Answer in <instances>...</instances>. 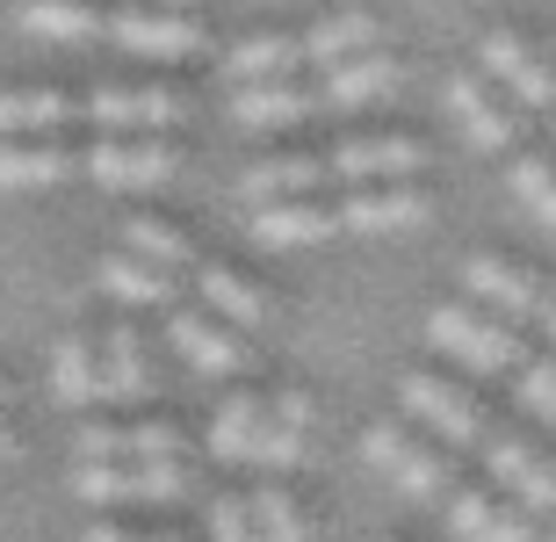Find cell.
<instances>
[{
  "instance_id": "obj_34",
  "label": "cell",
  "mask_w": 556,
  "mask_h": 542,
  "mask_svg": "<svg viewBox=\"0 0 556 542\" xmlns=\"http://www.w3.org/2000/svg\"><path fill=\"white\" fill-rule=\"evenodd\" d=\"M514 376H520V405L556 427V362H520Z\"/></svg>"
},
{
  "instance_id": "obj_33",
  "label": "cell",
  "mask_w": 556,
  "mask_h": 542,
  "mask_svg": "<svg viewBox=\"0 0 556 542\" xmlns=\"http://www.w3.org/2000/svg\"><path fill=\"white\" fill-rule=\"evenodd\" d=\"M296 456H304V434H296V427H275V419H261V434H253V456H247V463H261V470H289Z\"/></svg>"
},
{
  "instance_id": "obj_27",
  "label": "cell",
  "mask_w": 556,
  "mask_h": 542,
  "mask_svg": "<svg viewBox=\"0 0 556 542\" xmlns=\"http://www.w3.org/2000/svg\"><path fill=\"white\" fill-rule=\"evenodd\" d=\"M289 65H304V59H296V37H275V29H268V37L239 43V51L225 59V73H231V80H282Z\"/></svg>"
},
{
  "instance_id": "obj_42",
  "label": "cell",
  "mask_w": 556,
  "mask_h": 542,
  "mask_svg": "<svg viewBox=\"0 0 556 542\" xmlns=\"http://www.w3.org/2000/svg\"><path fill=\"white\" fill-rule=\"evenodd\" d=\"M8 456H15V434H8V427H0V463H8Z\"/></svg>"
},
{
  "instance_id": "obj_2",
  "label": "cell",
  "mask_w": 556,
  "mask_h": 542,
  "mask_svg": "<svg viewBox=\"0 0 556 542\" xmlns=\"http://www.w3.org/2000/svg\"><path fill=\"white\" fill-rule=\"evenodd\" d=\"M73 492L94 506H166V500H188V470L181 456H160V463H73Z\"/></svg>"
},
{
  "instance_id": "obj_30",
  "label": "cell",
  "mask_w": 556,
  "mask_h": 542,
  "mask_svg": "<svg viewBox=\"0 0 556 542\" xmlns=\"http://www.w3.org/2000/svg\"><path fill=\"white\" fill-rule=\"evenodd\" d=\"M463 130H470L477 152H514L520 146V116H514V109H498L492 94H484L477 109H463Z\"/></svg>"
},
{
  "instance_id": "obj_35",
  "label": "cell",
  "mask_w": 556,
  "mask_h": 542,
  "mask_svg": "<svg viewBox=\"0 0 556 542\" xmlns=\"http://www.w3.org/2000/svg\"><path fill=\"white\" fill-rule=\"evenodd\" d=\"M492 492H477V484H463V492H455V500H448V528H455V535H463V542H470L477 535V528H484V514H492Z\"/></svg>"
},
{
  "instance_id": "obj_39",
  "label": "cell",
  "mask_w": 556,
  "mask_h": 542,
  "mask_svg": "<svg viewBox=\"0 0 556 542\" xmlns=\"http://www.w3.org/2000/svg\"><path fill=\"white\" fill-rule=\"evenodd\" d=\"M268 419H275V427H296V434H304V427H311V398H304V391H275Z\"/></svg>"
},
{
  "instance_id": "obj_17",
  "label": "cell",
  "mask_w": 556,
  "mask_h": 542,
  "mask_svg": "<svg viewBox=\"0 0 556 542\" xmlns=\"http://www.w3.org/2000/svg\"><path fill=\"white\" fill-rule=\"evenodd\" d=\"M195 290H203V304L225 318V326H247V333H261V326L275 318L268 297L253 290L247 275H231V268H195Z\"/></svg>"
},
{
  "instance_id": "obj_20",
  "label": "cell",
  "mask_w": 556,
  "mask_h": 542,
  "mask_svg": "<svg viewBox=\"0 0 556 542\" xmlns=\"http://www.w3.org/2000/svg\"><path fill=\"white\" fill-rule=\"evenodd\" d=\"M261 419H268V398L261 391H231L225 405H217V419H210V456L217 463H247Z\"/></svg>"
},
{
  "instance_id": "obj_36",
  "label": "cell",
  "mask_w": 556,
  "mask_h": 542,
  "mask_svg": "<svg viewBox=\"0 0 556 542\" xmlns=\"http://www.w3.org/2000/svg\"><path fill=\"white\" fill-rule=\"evenodd\" d=\"M210 542H253L247 500H231V492H217V506H210Z\"/></svg>"
},
{
  "instance_id": "obj_37",
  "label": "cell",
  "mask_w": 556,
  "mask_h": 542,
  "mask_svg": "<svg viewBox=\"0 0 556 542\" xmlns=\"http://www.w3.org/2000/svg\"><path fill=\"white\" fill-rule=\"evenodd\" d=\"M116 441H124V427L87 419V427H73V456H80V463H109V456H116Z\"/></svg>"
},
{
  "instance_id": "obj_1",
  "label": "cell",
  "mask_w": 556,
  "mask_h": 542,
  "mask_svg": "<svg viewBox=\"0 0 556 542\" xmlns=\"http://www.w3.org/2000/svg\"><path fill=\"white\" fill-rule=\"evenodd\" d=\"M427 340L441 348V355H455L470 376H514L520 362H528V348H520L514 326H506L498 312H470V304H441V312L427 318Z\"/></svg>"
},
{
  "instance_id": "obj_19",
  "label": "cell",
  "mask_w": 556,
  "mask_h": 542,
  "mask_svg": "<svg viewBox=\"0 0 556 542\" xmlns=\"http://www.w3.org/2000/svg\"><path fill=\"white\" fill-rule=\"evenodd\" d=\"M354 51H376V15H362V8L311 22L304 37H296V59L304 65H332V59H354Z\"/></svg>"
},
{
  "instance_id": "obj_16",
  "label": "cell",
  "mask_w": 556,
  "mask_h": 542,
  "mask_svg": "<svg viewBox=\"0 0 556 542\" xmlns=\"http://www.w3.org/2000/svg\"><path fill=\"white\" fill-rule=\"evenodd\" d=\"M166 333H174V348H181L188 369H203V376H239V369H247V348H239L231 333H217L203 312H174V318H166Z\"/></svg>"
},
{
  "instance_id": "obj_26",
  "label": "cell",
  "mask_w": 556,
  "mask_h": 542,
  "mask_svg": "<svg viewBox=\"0 0 556 542\" xmlns=\"http://www.w3.org/2000/svg\"><path fill=\"white\" fill-rule=\"evenodd\" d=\"M80 167L73 152L59 146H0V188H51Z\"/></svg>"
},
{
  "instance_id": "obj_22",
  "label": "cell",
  "mask_w": 556,
  "mask_h": 542,
  "mask_svg": "<svg viewBox=\"0 0 556 542\" xmlns=\"http://www.w3.org/2000/svg\"><path fill=\"white\" fill-rule=\"evenodd\" d=\"M102 398H116V405H138L144 398V348L130 326H109L102 333Z\"/></svg>"
},
{
  "instance_id": "obj_9",
  "label": "cell",
  "mask_w": 556,
  "mask_h": 542,
  "mask_svg": "<svg viewBox=\"0 0 556 542\" xmlns=\"http://www.w3.org/2000/svg\"><path fill=\"white\" fill-rule=\"evenodd\" d=\"M80 116L102 130H160L181 116V94H166V87H94Z\"/></svg>"
},
{
  "instance_id": "obj_14",
  "label": "cell",
  "mask_w": 556,
  "mask_h": 542,
  "mask_svg": "<svg viewBox=\"0 0 556 542\" xmlns=\"http://www.w3.org/2000/svg\"><path fill=\"white\" fill-rule=\"evenodd\" d=\"M332 231H340V217H332L326 203H311V196H282V203L253 210V239H261V247H318Z\"/></svg>"
},
{
  "instance_id": "obj_6",
  "label": "cell",
  "mask_w": 556,
  "mask_h": 542,
  "mask_svg": "<svg viewBox=\"0 0 556 542\" xmlns=\"http://www.w3.org/2000/svg\"><path fill=\"white\" fill-rule=\"evenodd\" d=\"M80 167L102 188H160L174 181V152L160 138H102V146H87Z\"/></svg>"
},
{
  "instance_id": "obj_43",
  "label": "cell",
  "mask_w": 556,
  "mask_h": 542,
  "mask_svg": "<svg viewBox=\"0 0 556 542\" xmlns=\"http://www.w3.org/2000/svg\"><path fill=\"white\" fill-rule=\"evenodd\" d=\"M138 8H188V0H138Z\"/></svg>"
},
{
  "instance_id": "obj_18",
  "label": "cell",
  "mask_w": 556,
  "mask_h": 542,
  "mask_svg": "<svg viewBox=\"0 0 556 542\" xmlns=\"http://www.w3.org/2000/svg\"><path fill=\"white\" fill-rule=\"evenodd\" d=\"M51 398L59 405H102V355L87 333H65L51 348Z\"/></svg>"
},
{
  "instance_id": "obj_38",
  "label": "cell",
  "mask_w": 556,
  "mask_h": 542,
  "mask_svg": "<svg viewBox=\"0 0 556 542\" xmlns=\"http://www.w3.org/2000/svg\"><path fill=\"white\" fill-rule=\"evenodd\" d=\"M470 542H535V528L520 521V514H506V506H492V514H484V528H477Z\"/></svg>"
},
{
  "instance_id": "obj_23",
  "label": "cell",
  "mask_w": 556,
  "mask_h": 542,
  "mask_svg": "<svg viewBox=\"0 0 556 542\" xmlns=\"http://www.w3.org/2000/svg\"><path fill=\"white\" fill-rule=\"evenodd\" d=\"M80 116L73 94H51V87H15V94H0V130H59Z\"/></svg>"
},
{
  "instance_id": "obj_11",
  "label": "cell",
  "mask_w": 556,
  "mask_h": 542,
  "mask_svg": "<svg viewBox=\"0 0 556 542\" xmlns=\"http://www.w3.org/2000/svg\"><path fill=\"white\" fill-rule=\"evenodd\" d=\"M340 217V231H419L433 217V203L419 196V188H354L348 203L332 210Z\"/></svg>"
},
{
  "instance_id": "obj_8",
  "label": "cell",
  "mask_w": 556,
  "mask_h": 542,
  "mask_svg": "<svg viewBox=\"0 0 556 542\" xmlns=\"http://www.w3.org/2000/svg\"><path fill=\"white\" fill-rule=\"evenodd\" d=\"M484 73H492L506 94H520V109H556V73L514 37V29H492V37H484Z\"/></svg>"
},
{
  "instance_id": "obj_5",
  "label": "cell",
  "mask_w": 556,
  "mask_h": 542,
  "mask_svg": "<svg viewBox=\"0 0 556 542\" xmlns=\"http://www.w3.org/2000/svg\"><path fill=\"white\" fill-rule=\"evenodd\" d=\"M102 37H116L138 59H195L203 51V29L166 8H116V15H102Z\"/></svg>"
},
{
  "instance_id": "obj_24",
  "label": "cell",
  "mask_w": 556,
  "mask_h": 542,
  "mask_svg": "<svg viewBox=\"0 0 556 542\" xmlns=\"http://www.w3.org/2000/svg\"><path fill=\"white\" fill-rule=\"evenodd\" d=\"M253 203H282V196H311V188H326V160L311 152V160H268V167H247L239 181Z\"/></svg>"
},
{
  "instance_id": "obj_32",
  "label": "cell",
  "mask_w": 556,
  "mask_h": 542,
  "mask_svg": "<svg viewBox=\"0 0 556 542\" xmlns=\"http://www.w3.org/2000/svg\"><path fill=\"white\" fill-rule=\"evenodd\" d=\"M116 456H130V463L181 456V434H174L166 419H138V427H124V441H116Z\"/></svg>"
},
{
  "instance_id": "obj_40",
  "label": "cell",
  "mask_w": 556,
  "mask_h": 542,
  "mask_svg": "<svg viewBox=\"0 0 556 542\" xmlns=\"http://www.w3.org/2000/svg\"><path fill=\"white\" fill-rule=\"evenodd\" d=\"M80 542H181V535H130V528H109V521H94Z\"/></svg>"
},
{
  "instance_id": "obj_7",
  "label": "cell",
  "mask_w": 556,
  "mask_h": 542,
  "mask_svg": "<svg viewBox=\"0 0 556 542\" xmlns=\"http://www.w3.org/2000/svg\"><path fill=\"white\" fill-rule=\"evenodd\" d=\"M318 160H326V181H405V174L427 167V152L413 138H348Z\"/></svg>"
},
{
  "instance_id": "obj_31",
  "label": "cell",
  "mask_w": 556,
  "mask_h": 542,
  "mask_svg": "<svg viewBox=\"0 0 556 542\" xmlns=\"http://www.w3.org/2000/svg\"><path fill=\"white\" fill-rule=\"evenodd\" d=\"M514 188L528 196V210H535L542 225H556V167L542 160V152H520L514 160Z\"/></svg>"
},
{
  "instance_id": "obj_12",
  "label": "cell",
  "mask_w": 556,
  "mask_h": 542,
  "mask_svg": "<svg viewBox=\"0 0 556 542\" xmlns=\"http://www.w3.org/2000/svg\"><path fill=\"white\" fill-rule=\"evenodd\" d=\"M484 463H492V478L514 492V500H528L535 514H556V470L528 449V441L514 434H484Z\"/></svg>"
},
{
  "instance_id": "obj_25",
  "label": "cell",
  "mask_w": 556,
  "mask_h": 542,
  "mask_svg": "<svg viewBox=\"0 0 556 542\" xmlns=\"http://www.w3.org/2000/svg\"><path fill=\"white\" fill-rule=\"evenodd\" d=\"M102 290L124 297V304H166V297H174V275L152 268V261H138V253H109L102 261Z\"/></svg>"
},
{
  "instance_id": "obj_3",
  "label": "cell",
  "mask_w": 556,
  "mask_h": 542,
  "mask_svg": "<svg viewBox=\"0 0 556 542\" xmlns=\"http://www.w3.org/2000/svg\"><path fill=\"white\" fill-rule=\"evenodd\" d=\"M362 456H369L376 470H391L413 500H433V492H448V484H455V449L413 441V427H397V419H376L369 434H362Z\"/></svg>"
},
{
  "instance_id": "obj_13",
  "label": "cell",
  "mask_w": 556,
  "mask_h": 542,
  "mask_svg": "<svg viewBox=\"0 0 556 542\" xmlns=\"http://www.w3.org/2000/svg\"><path fill=\"white\" fill-rule=\"evenodd\" d=\"M463 282H470V297H484L506 326L535 318V304H542V282L528 268H514V261H498V253H477L470 268H463Z\"/></svg>"
},
{
  "instance_id": "obj_44",
  "label": "cell",
  "mask_w": 556,
  "mask_h": 542,
  "mask_svg": "<svg viewBox=\"0 0 556 542\" xmlns=\"http://www.w3.org/2000/svg\"><path fill=\"white\" fill-rule=\"evenodd\" d=\"M0 405H8V383H0Z\"/></svg>"
},
{
  "instance_id": "obj_29",
  "label": "cell",
  "mask_w": 556,
  "mask_h": 542,
  "mask_svg": "<svg viewBox=\"0 0 556 542\" xmlns=\"http://www.w3.org/2000/svg\"><path fill=\"white\" fill-rule=\"evenodd\" d=\"M124 247L138 253V261H152V268H166V275L195 261V253H188V239L174 225H160V217H130V225H124Z\"/></svg>"
},
{
  "instance_id": "obj_41",
  "label": "cell",
  "mask_w": 556,
  "mask_h": 542,
  "mask_svg": "<svg viewBox=\"0 0 556 542\" xmlns=\"http://www.w3.org/2000/svg\"><path fill=\"white\" fill-rule=\"evenodd\" d=\"M535 318H542V333L556 340V290H542V304H535Z\"/></svg>"
},
{
  "instance_id": "obj_15",
  "label": "cell",
  "mask_w": 556,
  "mask_h": 542,
  "mask_svg": "<svg viewBox=\"0 0 556 542\" xmlns=\"http://www.w3.org/2000/svg\"><path fill=\"white\" fill-rule=\"evenodd\" d=\"M311 109H318V94H311V87H289V80H239V94H231V116L247 130L304 124Z\"/></svg>"
},
{
  "instance_id": "obj_28",
  "label": "cell",
  "mask_w": 556,
  "mask_h": 542,
  "mask_svg": "<svg viewBox=\"0 0 556 542\" xmlns=\"http://www.w3.org/2000/svg\"><path fill=\"white\" fill-rule=\"evenodd\" d=\"M247 521H253V542H311L304 514H296V500H289L282 484L253 492V500H247Z\"/></svg>"
},
{
  "instance_id": "obj_21",
  "label": "cell",
  "mask_w": 556,
  "mask_h": 542,
  "mask_svg": "<svg viewBox=\"0 0 556 542\" xmlns=\"http://www.w3.org/2000/svg\"><path fill=\"white\" fill-rule=\"evenodd\" d=\"M15 22L29 29V37H59V43L102 37V8H87V0H22Z\"/></svg>"
},
{
  "instance_id": "obj_4",
  "label": "cell",
  "mask_w": 556,
  "mask_h": 542,
  "mask_svg": "<svg viewBox=\"0 0 556 542\" xmlns=\"http://www.w3.org/2000/svg\"><path fill=\"white\" fill-rule=\"evenodd\" d=\"M397 398H405V413L427 419L433 441H448V449H470V441L492 434V419H484V405H477L470 391H455V383H441V376L413 369L405 383H397Z\"/></svg>"
},
{
  "instance_id": "obj_10",
  "label": "cell",
  "mask_w": 556,
  "mask_h": 542,
  "mask_svg": "<svg viewBox=\"0 0 556 542\" xmlns=\"http://www.w3.org/2000/svg\"><path fill=\"white\" fill-rule=\"evenodd\" d=\"M397 80H405L397 59H383V51H354V59H332L326 80L311 87V94H318V109H362V102H376V94H391Z\"/></svg>"
},
{
  "instance_id": "obj_45",
  "label": "cell",
  "mask_w": 556,
  "mask_h": 542,
  "mask_svg": "<svg viewBox=\"0 0 556 542\" xmlns=\"http://www.w3.org/2000/svg\"><path fill=\"white\" fill-rule=\"evenodd\" d=\"M549 138H556V116H549Z\"/></svg>"
}]
</instances>
